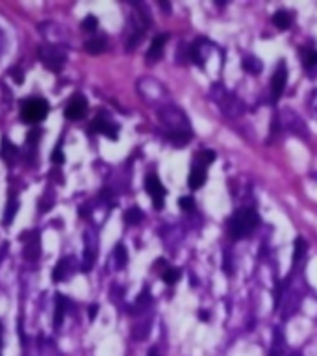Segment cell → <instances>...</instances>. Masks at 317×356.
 <instances>
[{
	"label": "cell",
	"instance_id": "cell-12",
	"mask_svg": "<svg viewBox=\"0 0 317 356\" xmlns=\"http://www.w3.org/2000/svg\"><path fill=\"white\" fill-rule=\"evenodd\" d=\"M69 301L65 295L61 293H56V310H54V319H52V323H54V329H59L61 323H63V318H65V312L69 308Z\"/></svg>",
	"mask_w": 317,
	"mask_h": 356
},
{
	"label": "cell",
	"instance_id": "cell-32",
	"mask_svg": "<svg viewBox=\"0 0 317 356\" xmlns=\"http://www.w3.org/2000/svg\"><path fill=\"white\" fill-rule=\"evenodd\" d=\"M225 273L232 275V264H230V260H228V253H225Z\"/></svg>",
	"mask_w": 317,
	"mask_h": 356
},
{
	"label": "cell",
	"instance_id": "cell-28",
	"mask_svg": "<svg viewBox=\"0 0 317 356\" xmlns=\"http://www.w3.org/2000/svg\"><path fill=\"white\" fill-rule=\"evenodd\" d=\"M305 67L312 69V67H317V50H305Z\"/></svg>",
	"mask_w": 317,
	"mask_h": 356
},
{
	"label": "cell",
	"instance_id": "cell-11",
	"mask_svg": "<svg viewBox=\"0 0 317 356\" xmlns=\"http://www.w3.org/2000/svg\"><path fill=\"white\" fill-rule=\"evenodd\" d=\"M206 169L208 167H204V165H201V163H193L191 173H189V176H188V186L189 188L199 189L206 184Z\"/></svg>",
	"mask_w": 317,
	"mask_h": 356
},
{
	"label": "cell",
	"instance_id": "cell-34",
	"mask_svg": "<svg viewBox=\"0 0 317 356\" xmlns=\"http://www.w3.org/2000/svg\"><path fill=\"white\" fill-rule=\"evenodd\" d=\"M2 342H4V325L0 323V345H2Z\"/></svg>",
	"mask_w": 317,
	"mask_h": 356
},
{
	"label": "cell",
	"instance_id": "cell-20",
	"mask_svg": "<svg viewBox=\"0 0 317 356\" xmlns=\"http://www.w3.org/2000/svg\"><path fill=\"white\" fill-rule=\"evenodd\" d=\"M113 260H115V267L117 269H123L126 266V262H128V251H126V247L123 243H119L115 247V251H113Z\"/></svg>",
	"mask_w": 317,
	"mask_h": 356
},
{
	"label": "cell",
	"instance_id": "cell-35",
	"mask_svg": "<svg viewBox=\"0 0 317 356\" xmlns=\"http://www.w3.org/2000/svg\"><path fill=\"white\" fill-rule=\"evenodd\" d=\"M199 314H201L199 318H201L202 321H208V312H199Z\"/></svg>",
	"mask_w": 317,
	"mask_h": 356
},
{
	"label": "cell",
	"instance_id": "cell-31",
	"mask_svg": "<svg viewBox=\"0 0 317 356\" xmlns=\"http://www.w3.org/2000/svg\"><path fill=\"white\" fill-rule=\"evenodd\" d=\"M9 74H11V78L13 80H15V82H17V84H22V82H24V72L20 71L19 67H13V69H9Z\"/></svg>",
	"mask_w": 317,
	"mask_h": 356
},
{
	"label": "cell",
	"instance_id": "cell-14",
	"mask_svg": "<svg viewBox=\"0 0 317 356\" xmlns=\"http://www.w3.org/2000/svg\"><path fill=\"white\" fill-rule=\"evenodd\" d=\"M17 156H19V147L13 145L7 137H4V139H2V149H0V158H2L4 162L11 163Z\"/></svg>",
	"mask_w": 317,
	"mask_h": 356
},
{
	"label": "cell",
	"instance_id": "cell-15",
	"mask_svg": "<svg viewBox=\"0 0 317 356\" xmlns=\"http://www.w3.org/2000/svg\"><path fill=\"white\" fill-rule=\"evenodd\" d=\"M106 46H108V43H106V37H102V35H97V37H91L89 41H85V52L87 54H93V56H97V54H102L104 50H106Z\"/></svg>",
	"mask_w": 317,
	"mask_h": 356
},
{
	"label": "cell",
	"instance_id": "cell-2",
	"mask_svg": "<svg viewBox=\"0 0 317 356\" xmlns=\"http://www.w3.org/2000/svg\"><path fill=\"white\" fill-rule=\"evenodd\" d=\"M48 110H50V106H48V100H45V98H26V100L20 102V119H22V123L37 124L48 115Z\"/></svg>",
	"mask_w": 317,
	"mask_h": 356
},
{
	"label": "cell",
	"instance_id": "cell-13",
	"mask_svg": "<svg viewBox=\"0 0 317 356\" xmlns=\"http://www.w3.org/2000/svg\"><path fill=\"white\" fill-rule=\"evenodd\" d=\"M19 212V199H17V195L15 193H9V199H7V204H6V214H4V227H9L15 219V215Z\"/></svg>",
	"mask_w": 317,
	"mask_h": 356
},
{
	"label": "cell",
	"instance_id": "cell-25",
	"mask_svg": "<svg viewBox=\"0 0 317 356\" xmlns=\"http://www.w3.org/2000/svg\"><path fill=\"white\" fill-rule=\"evenodd\" d=\"M97 26H98V20H97L95 15H87V17L82 20V30H85V32H89V33L95 32V30H97Z\"/></svg>",
	"mask_w": 317,
	"mask_h": 356
},
{
	"label": "cell",
	"instance_id": "cell-19",
	"mask_svg": "<svg viewBox=\"0 0 317 356\" xmlns=\"http://www.w3.org/2000/svg\"><path fill=\"white\" fill-rule=\"evenodd\" d=\"M167 139L173 145H176V147H184V145H188L191 141V132H184V130H180V132H169Z\"/></svg>",
	"mask_w": 317,
	"mask_h": 356
},
{
	"label": "cell",
	"instance_id": "cell-9",
	"mask_svg": "<svg viewBox=\"0 0 317 356\" xmlns=\"http://www.w3.org/2000/svg\"><path fill=\"white\" fill-rule=\"evenodd\" d=\"M286 80H288V71H286L284 63H280L279 69H277V72H275L273 78H271V97H273V100H279V98L282 97L284 87H286Z\"/></svg>",
	"mask_w": 317,
	"mask_h": 356
},
{
	"label": "cell",
	"instance_id": "cell-17",
	"mask_svg": "<svg viewBox=\"0 0 317 356\" xmlns=\"http://www.w3.org/2000/svg\"><path fill=\"white\" fill-rule=\"evenodd\" d=\"M284 334H282V331L280 329H277L275 331V338H273V345H271V353H269V356H282L284 355Z\"/></svg>",
	"mask_w": 317,
	"mask_h": 356
},
{
	"label": "cell",
	"instance_id": "cell-22",
	"mask_svg": "<svg viewBox=\"0 0 317 356\" xmlns=\"http://www.w3.org/2000/svg\"><path fill=\"white\" fill-rule=\"evenodd\" d=\"M162 279H163V282L169 286L176 284L178 279H180V269H176V267H167V269L162 273Z\"/></svg>",
	"mask_w": 317,
	"mask_h": 356
},
{
	"label": "cell",
	"instance_id": "cell-10",
	"mask_svg": "<svg viewBox=\"0 0 317 356\" xmlns=\"http://www.w3.org/2000/svg\"><path fill=\"white\" fill-rule=\"evenodd\" d=\"M167 39H169V33H160V35H156V37L152 39L149 50H147V59H149L150 63L163 56V46L167 43Z\"/></svg>",
	"mask_w": 317,
	"mask_h": 356
},
{
	"label": "cell",
	"instance_id": "cell-16",
	"mask_svg": "<svg viewBox=\"0 0 317 356\" xmlns=\"http://www.w3.org/2000/svg\"><path fill=\"white\" fill-rule=\"evenodd\" d=\"M273 22H275L277 28L286 30V28H290V26H292V13L286 11V9H279V11L273 15Z\"/></svg>",
	"mask_w": 317,
	"mask_h": 356
},
{
	"label": "cell",
	"instance_id": "cell-29",
	"mask_svg": "<svg viewBox=\"0 0 317 356\" xmlns=\"http://www.w3.org/2000/svg\"><path fill=\"white\" fill-rule=\"evenodd\" d=\"M39 137H41V130L35 126L33 130L28 132V137H26V145H30V147H35L39 141Z\"/></svg>",
	"mask_w": 317,
	"mask_h": 356
},
{
	"label": "cell",
	"instance_id": "cell-33",
	"mask_svg": "<svg viewBox=\"0 0 317 356\" xmlns=\"http://www.w3.org/2000/svg\"><path fill=\"white\" fill-rule=\"evenodd\" d=\"M97 312H98V306L97 305H91L89 306V319H91V321L97 318Z\"/></svg>",
	"mask_w": 317,
	"mask_h": 356
},
{
	"label": "cell",
	"instance_id": "cell-5",
	"mask_svg": "<svg viewBox=\"0 0 317 356\" xmlns=\"http://www.w3.org/2000/svg\"><path fill=\"white\" fill-rule=\"evenodd\" d=\"M145 189H147V193L152 197V204H154L156 210H162L167 191H165L163 184L160 182V178L156 175H149L145 178Z\"/></svg>",
	"mask_w": 317,
	"mask_h": 356
},
{
	"label": "cell",
	"instance_id": "cell-8",
	"mask_svg": "<svg viewBox=\"0 0 317 356\" xmlns=\"http://www.w3.org/2000/svg\"><path fill=\"white\" fill-rule=\"evenodd\" d=\"M24 241V249H22V256L28 262H37L39 256H41V241H39V232L37 230H32L28 232V240Z\"/></svg>",
	"mask_w": 317,
	"mask_h": 356
},
{
	"label": "cell",
	"instance_id": "cell-6",
	"mask_svg": "<svg viewBox=\"0 0 317 356\" xmlns=\"http://www.w3.org/2000/svg\"><path fill=\"white\" fill-rule=\"evenodd\" d=\"M85 111H87V98H85L84 95L76 93V95H72V97L67 100L63 113L69 121H78V119H82V117L85 115Z\"/></svg>",
	"mask_w": 317,
	"mask_h": 356
},
{
	"label": "cell",
	"instance_id": "cell-3",
	"mask_svg": "<svg viewBox=\"0 0 317 356\" xmlns=\"http://www.w3.org/2000/svg\"><path fill=\"white\" fill-rule=\"evenodd\" d=\"M39 59H41V63L45 65L48 71L59 72L63 69L65 61H67V50L59 45L46 43V45L39 46Z\"/></svg>",
	"mask_w": 317,
	"mask_h": 356
},
{
	"label": "cell",
	"instance_id": "cell-26",
	"mask_svg": "<svg viewBox=\"0 0 317 356\" xmlns=\"http://www.w3.org/2000/svg\"><path fill=\"white\" fill-rule=\"evenodd\" d=\"M178 206H180L184 212L191 214V212L195 210V199H193V197H189V195H186V197H180V199H178Z\"/></svg>",
	"mask_w": 317,
	"mask_h": 356
},
{
	"label": "cell",
	"instance_id": "cell-7",
	"mask_svg": "<svg viewBox=\"0 0 317 356\" xmlns=\"http://www.w3.org/2000/svg\"><path fill=\"white\" fill-rule=\"evenodd\" d=\"M91 130L93 132H98V134H104V136L111 139V141H117L119 139V126L115 123H111L110 119L106 115H97L91 123Z\"/></svg>",
	"mask_w": 317,
	"mask_h": 356
},
{
	"label": "cell",
	"instance_id": "cell-4",
	"mask_svg": "<svg viewBox=\"0 0 317 356\" xmlns=\"http://www.w3.org/2000/svg\"><path fill=\"white\" fill-rule=\"evenodd\" d=\"M158 115L162 119V123L169 126V132H180V130L191 132L186 113L182 110H178L176 106H165V108H162V110L158 111Z\"/></svg>",
	"mask_w": 317,
	"mask_h": 356
},
{
	"label": "cell",
	"instance_id": "cell-23",
	"mask_svg": "<svg viewBox=\"0 0 317 356\" xmlns=\"http://www.w3.org/2000/svg\"><path fill=\"white\" fill-rule=\"evenodd\" d=\"M243 69L249 72H260L262 71V63H260V59L253 58V56H249V58L243 59Z\"/></svg>",
	"mask_w": 317,
	"mask_h": 356
},
{
	"label": "cell",
	"instance_id": "cell-1",
	"mask_svg": "<svg viewBox=\"0 0 317 356\" xmlns=\"http://www.w3.org/2000/svg\"><path fill=\"white\" fill-rule=\"evenodd\" d=\"M260 217L253 208H241L228 221V232L234 240H241L249 234L254 232V228L258 227Z\"/></svg>",
	"mask_w": 317,
	"mask_h": 356
},
{
	"label": "cell",
	"instance_id": "cell-30",
	"mask_svg": "<svg viewBox=\"0 0 317 356\" xmlns=\"http://www.w3.org/2000/svg\"><path fill=\"white\" fill-rule=\"evenodd\" d=\"M50 160H52V163H56V165H61V163L65 162V156H63L61 147H56V149H54V152L50 154Z\"/></svg>",
	"mask_w": 317,
	"mask_h": 356
},
{
	"label": "cell",
	"instance_id": "cell-24",
	"mask_svg": "<svg viewBox=\"0 0 317 356\" xmlns=\"http://www.w3.org/2000/svg\"><path fill=\"white\" fill-rule=\"evenodd\" d=\"M197 160H199L197 163H201V165L208 167V165H210V163L215 160V152H214V150H208V149L206 150H201V152L197 154Z\"/></svg>",
	"mask_w": 317,
	"mask_h": 356
},
{
	"label": "cell",
	"instance_id": "cell-27",
	"mask_svg": "<svg viewBox=\"0 0 317 356\" xmlns=\"http://www.w3.org/2000/svg\"><path fill=\"white\" fill-rule=\"evenodd\" d=\"M306 247H308V245H306V241L303 240V238H297V240H295V256H293V260H295V262H299V260L305 256Z\"/></svg>",
	"mask_w": 317,
	"mask_h": 356
},
{
	"label": "cell",
	"instance_id": "cell-21",
	"mask_svg": "<svg viewBox=\"0 0 317 356\" xmlns=\"http://www.w3.org/2000/svg\"><path fill=\"white\" fill-rule=\"evenodd\" d=\"M141 221H143V212L137 206L128 208V210L124 212V223H126V225H139Z\"/></svg>",
	"mask_w": 317,
	"mask_h": 356
},
{
	"label": "cell",
	"instance_id": "cell-36",
	"mask_svg": "<svg viewBox=\"0 0 317 356\" xmlns=\"http://www.w3.org/2000/svg\"><path fill=\"white\" fill-rule=\"evenodd\" d=\"M149 356H160V355H158V351H156V349H150L149 351Z\"/></svg>",
	"mask_w": 317,
	"mask_h": 356
},
{
	"label": "cell",
	"instance_id": "cell-18",
	"mask_svg": "<svg viewBox=\"0 0 317 356\" xmlns=\"http://www.w3.org/2000/svg\"><path fill=\"white\" fill-rule=\"evenodd\" d=\"M67 275H69V260H59L56 267L52 269V280L61 282V280L67 279Z\"/></svg>",
	"mask_w": 317,
	"mask_h": 356
}]
</instances>
